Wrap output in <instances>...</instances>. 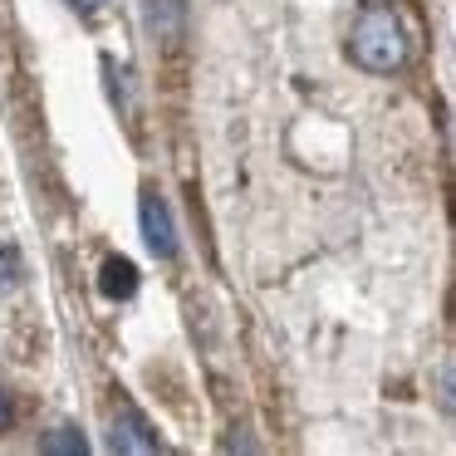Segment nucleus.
Masks as SVG:
<instances>
[{
    "instance_id": "423d86ee",
    "label": "nucleus",
    "mask_w": 456,
    "mask_h": 456,
    "mask_svg": "<svg viewBox=\"0 0 456 456\" xmlns=\"http://www.w3.org/2000/svg\"><path fill=\"white\" fill-rule=\"evenodd\" d=\"M25 275V260H20V246L15 240H0V295H11Z\"/></svg>"
},
{
    "instance_id": "6e6552de",
    "label": "nucleus",
    "mask_w": 456,
    "mask_h": 456,
    "mask_svg": "<svg viewBox=\"0 0 456 456\" xmlns=\"http://www.w3.org/2000/svg\"><path fill=\"white\" fill-rule=\"evenodd\" d=\"M69 5H79V11H99L103 0H69Z\"/></svg>"
},
{
    "instance_id": "39448f33",
    "label": "nucleus",
    "mask_w": 456,
    "mask_h": 456,
    "mask_svg": "<svg viewBox=\"0 0 456 456\" xmlns=\"http://www.w3.org/2000/svg\"><path fill=\"white\" fill-rule=\"evenodd\" d=\"M40 452H50V456H84V452H89V442H84V432H74V427H54V432L40 442Z\"/></svg>"
},
{
    "instance_id": "f03ea898",
    "label": "nucleus",
    "mask_w": 456,
    "mask_h": 456,
    "mask_svg": "<svg viewBox=\"0 0 456 456\" xmlns=\"http://www.w3.org/2000/svg\"><path fill=\"white\" fill-rule=\"evenodd\" d=\"M109 446L113 452H133V456H152V452H162V436L152 432V422L138 412V407H118L113 432H109Z\"/></svg>"
},
{
    "instance_id": "20e7f679",
    "label": "nucleus",
    "mask_w": 456,
    "mask_h": 456,
    "mask_svg": "<svg viewBox=\"0 0 456 456\" xmlns=\"http://www.w3.org/2000/svg\"><path fill=\"white\" fill-rule=\"evenodd\" d=\"M99 289H103V299H133V289H138V265H133L128 256H109L99 270Z\"/></svg>"
},
{
    "instance_id": "7ed1b4c3",
    "label": "nucleus",
    "mask_w": 456,
    "mask_h": 456,
    "mask_svg": "<svg viewBox=\"0 0 456 456\" xmlns=\"http://www.w3.org/2000/svg\"><path fill=\"white\" fill-rule=\"evenodd\" d=\"M138 216H142V240H148L152 256H162V260L177 256V231H172V216H167V207H162L158 191H142Z\"/></svg>"
},
{
    "instance_id": "0eeeda50",
    "label": "nucleus",
    "mask_w": 456,
    "mask_h": 456,
    "mask_svg": "<svg viewBox=\"0 0 456 456\" xmlns=\"http://www.w3.org/2000/svg\"><path fill=\"white\" fill-rule=\"evenodd\" d=\"M11 422H15V403H11V393L0 387V436L11 432Z\"/></svg>"
},
{
    "instance_id": "f257e3e1",
    "label": "nucleus",
    "mask_w": 456,
    "mask_h": 456,
    "mask_svg": "<svg viewBox=\"0 0 456 456\" xmlns=\"http://www.w3.org/2000/svg\"><path fill=\"white\" fill-rule=\"evenodd\" d=\"M348 54H354L358 69L368 74H397L407 64V30L397 20L393 5H368L354 20V35H348Z\"/></svg>"
}]
</instances>
